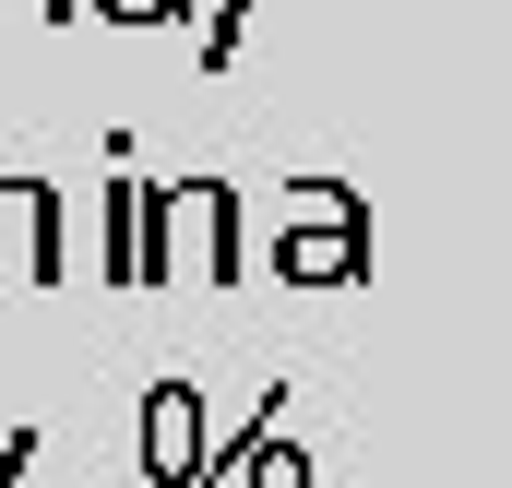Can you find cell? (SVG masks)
I'll return each mask as SVG.
<instances>
[]
</instances>
